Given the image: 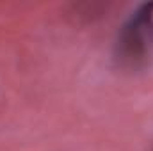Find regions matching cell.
Instances as JSON below:
<instances>
[{
	"instance_id": "6da1fadb",
	"label": "cell",
	"mask_w": 153,
	"mask_h": 151,
	"mask_svg": "<svg viewBox=\"0 0 153 151\" xmlns=\"http://www.w3.org/2000/svg\"><path fill=\"white\" fill-rule=\"evenodd\" d=\"M153 55V4L143 5L125 25L117 41V59L126 68H139Z\"/></svg>"
}]
</instances>
